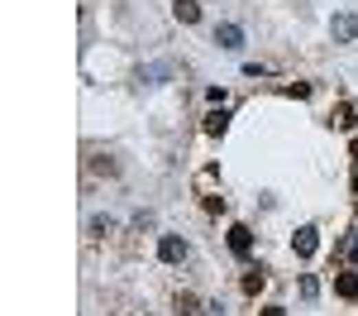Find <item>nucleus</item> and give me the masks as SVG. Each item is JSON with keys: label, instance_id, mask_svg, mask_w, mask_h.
Returning a JSON list of instances; mask_svg holds the SVG:
<instances>
[{"label": "nucleus", "instance_id": "obj_6", "mask_svg": "<svg viewBox=\"0 0 358 316\" xmlns=\"http://www.w3.org/2000/svg\"><path fill=\"white\" fill-rule=\"evenodd\" d=\"M201 129L210 134V139H220L225 129H230V110L220 105V110H205V120H201Z\"/></svg>", "mask_w": 358, "mask_h": 316}, {"label": "nucleus", "instance_id": "obj_2", "mask_svg": "<svg viewBox=\"0 0 358 316\" xmlns=\"http://www.w3.org/2000/svg\"><path fill=\"white\" fill-rule=\"evenodd\" d=\"M330 34H335V43H354V39H358V14H354V10L335 14V19H330Z\"/></svg>", "mask_w": 358, "mask_h": 316}, {"label": "nucleus", "instance_id": "obj_15", "mask_svg": "<svg viewBox=\"0 0 358 316\" xmlns=\"http://www.w3.org/2000/svg\"><path fill=\"white\" fill-rule=\"evenodd\" d=\"M201 316H225V307H220V302H205V312Z\"/></svg>", "mask_w": 358, "mask_h": 316}, {"label": "nucleus", "instance_id": "obj_1", "mask_svg": "<svg viewBox=\"0 0 358 316\" xmlns=\"http://www.w3.org/2000/svg\"><path fill=\"white\" fill-rule=\"evenodd\" d=\"M315 249H320V230H315V225H301V230L291 235V254H296V259H311Z\"/></svg>", "mask_w": 358, "mask_h": 316}, {"label": "nucleus", "instance_id": "obj_16", "mask_svg": "<svg viewBox=\"0 0 358 316\" xmlns=\"http://www.w3.org/2000/svg\"><path fill=\"white\" fill-rule=\"evenodd\" d=\"M349 259L358 264V230H354V240H349Z\"/></svg>", "mask_w": 358, "mask_h": 316}, {"label": "nucleus", "instance_id": "obj_9", "mask_svg": "<svg viewBox=\"0 0 358 316\" xmlns=\"http://www.w3.org/2000/svg\"><path fill=\"white\" fill-rule=\"evenodd\" d=\"M263 283H268V273H263V268H254V273H244V283H239V288H244V297H258V293H263Z\"/></svg>", "mask_w": 358, "mask_h": 316}, {"label": "nucleus", "instance_id": "obj_13", "mask_svg": "<svg viewBox=\"0 0 358 316\" xmlns=\"http://www.w3.org/2000/svg\"><path fill=\"white\" fill-rule=\"evenodd\" d=\"M201 207L210 211V215H220V211H225V197H215V192H210V197H205V202H201Z\"/></svg>", "mask_w": 358, "mask_h": 316}, {"label": "nucleus", "instance_id": "obj_4", "mask_svg": "<svg viewBox=\"0 0 358 316\" xmlns=\"http://www.w3.org/2000/svg\"><path fill=\"white\" fill-rule=\"evenodd\" d=\"M225 240H230V254H234V259H249V254H254V230H249V225H230Z\"/></svg>", "mask_w": 358, "mask_h": 316}, {"label": "nucleus", "instance_id": "obj_7", "mask_svg": "<svg viewBox=\"0 0 358 316\" xmlns=\"http://www.w3.org/2000/svg\"><path fill=\"white\" fill-rule=\"evenodd\" d=\"M335 297L354 302V297H358V273H335Z\"/></svg>", "mask_w": 358, "mask_h": 316}, {"label": "nucleus", "instance_id": "obj_10", "mask_svg": "<svg viewBox=\"0 0 358 316\" xmlns=\"http://www.w3.org/2000/svg\"><path fill=\"white\" fill-rule=\"evenodd\" d=\"M177 312L181 316H201L205 307H201V297H196V293H177Z\"/></svg>", "mask_w": 358, "mask_h": 316}, {"label": "nucleus", "instance_id": "obj_5", "mask_svg": "<svg viewBox=\"0 0 358 316\" xmlns=\"http://www.w3.org/2000/svg\"><path fill=\"white\" fill-rule=\"evenodd\" d=\"M158 259H163V264H181V259H186V240H181V235H163V240H158Z\"/></svg>", "mask_w": 358, "mask_h": 316}, {"label": "nucleus", "instance_id": "obj_12", "mask_svg": "<svg viewBox=\"0 0 358 316\" xmlns=\"http://www.w3.org/2000/svg\"><path fill=\"white\" fill-rule=\"evenodd\" d=\"M282 96H296V101H306V96H311V82H287V87H282Z\"/></svg>", "mask_w": 358, "mask_h": 316}, {"label": "nucleus", "instance_id": "obj_14", "mask_svg": "<svg viewBox=\"0 0 358 316\" xmlns=\"http://www.w3.org/2000/svg\"><path fill=\"white\" fill-rule=\"evenodd\" d=\"M315 293H320V283H315V278L306 273V278H301V297H315Z\"/></svg>", "mask_w": 358, "mask_h": 316}, {"label": "nucleus", "instance_id": "obj_11", "mask_svg": "<svg viewBox=\"0 0 358 316\" xmlns=\"http://www.w3.org/2000/svg\"><path fill=\"white\" fill-rule=\"evenodd\" d=\"M330 120H335L339 129H354V105H349V101H339V105H335V115H330Z\"/></svg>", "mask_w": 358, "mask_h": 316}, {"label": "nucleus", "instance_id": "obj_8", "mask_svg": "<svg viewBox=\"0 0 358 316\" xmlns=\"http://www.w3.org/2000/svg\"><path fill=\"white\" fill-rule=\"evenodd\" d=\"M172 14H177L181 24H196L201 19V0H172Z\"/></svg>", "mask_w": 358, "mask_h": 316}, {"label": "nucleus", "instance_id": "obj_3", "mask_svg": "<svg viewBox=\"0 0 358 316\" xmlns=\"http://www.w3.org/2000/svg\"><path fill=\"white\" fill-rule=\"evenodd\" d=\"M215 43H220L225 53H239V48H244V29H239L234 19H225V24H215Z\"/></svg>", "mask_w": 358, "mask_h": 316}, {"label": "nucleus", "instance_id": "obj_18", "mask_svg": "<svg viewBox=\"0 0 358 316\" xmlns=\"http://www.w3.org/2000/svg\"><path fill=\"white\" fill-rule=\"evenodd\" d=\"M354 192H358V139H354Z\"/></svg>", "mask_w": 358, "mask_h": 316}, {"label": "nucleus", "instance_id": "obj_17", "mask_svg": "<svg viewBox=\"0 0 358 316\" xmlns=\"http://www.w3.org/2000/svg\"><path fill=\"white\" fill-rule=\"evenodd\" d=\"M258 316H287V307H263Z\"/></svg>", "mask_w": 358, "mask_h": 316}]
</instances>
